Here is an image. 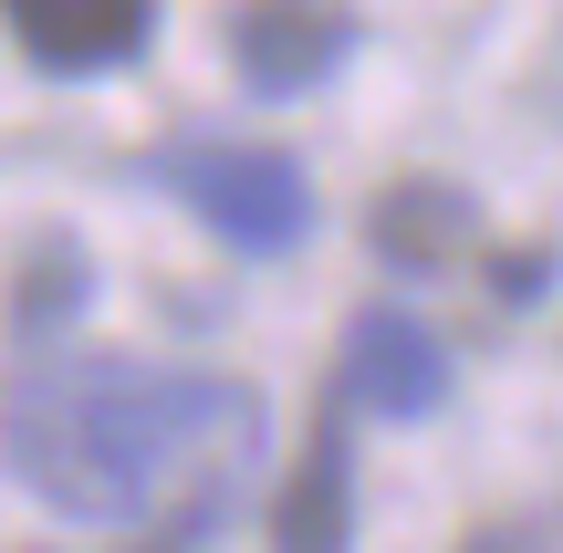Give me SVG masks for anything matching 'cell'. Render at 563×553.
<instances>
[{
	"mask_svg": "<svg viewBox=\"0 0 563 553\" xmlns=\"http://www.w3.org/2000/svg\"><path fill=\"white\" fill-rule=\"evenodd\" d=\"M0 460L63 522L209 543L262 460V387L146 355H32L0 387Z\"/></svg>",
	"mask_w": 563,
	"mask_h": 553,
	"instance_id": "obj_1",
	"label": "cell"
},
{
	"mask_svg": "<svg viewBox=\"0 0 563 553\" xmlns=\"http://www.w3.org/2000/svg\"><path fill=\"white\" fill-rule=\"evenodd\" d=\"M146 178L178 188L188 209H199L209 230H220L230 251H292L302 230H313V188H302V157H282V146H251V136H178L146 157Z\"/></svg>",
	"mask_w": 563,
	"mask_h": 553,
	"instance_id": "obj_2",
	"label": "cell"
},
{
	"mask_svg": "<svg viewBox=\"0 0 563 553\" xmlns=\"http://www.w3.org/2000/svg\"><path fill=\"white\" fill-rule=\"evenodd\" d=\"M334 397H344V408H365V418H439L449 408V345L407 303H365L355 324H344Z\"/></svg>",
	"mask_w": 563,
	"mask_h": 553,
	"instance_id": "obj_3",
	"label": "cell"
},
{
	"mask_svg": "<svg viewBox=\"0 0 563 553\" xmlns=\"http://www.w3.org/2000/svg\"><path fill=\"white\" fill-rule=\"evenodd\" d=\"M355 53V11L344 0H241L230 11V63L262 95H302Z\"/></svg>",
	"mask_w": 563,
	"mask_h": 553,
	"instance_id": "obj_4",
	"label": "cell"
},
{
	"mask_svg": "<svg viewBox=\"0 0 563 553\" xmlns=\"http://www.w3.org/2000/svg\"><path fill=\"white\" fill-rule=\"evenodd\" d=\"M0 21L42 74H115L146 53L157 0H0Z\"/></svg>",
	"mask_w": 563,
	"mask_h": 553,
	"instance_id": "obj_5",
	"label": "cell"
},
{
	"mask_svg": "<svg viewBox=\"0 0 563 553\" xmlns=\"http://www.w3.org/2000/svg\"><path fill=\"white\" fill-rule=\"evenodd\" d=\"M272 553H355V439L323 408H313L292 480L272 491Z\"/></svg>",
	"mask_w": 563,
	"mask_h": 553,
	"instance_id": "obj_6",
	"label": "cell"
},
{
	"mask_svg": "<svg viewBox=\"0 0 563 553\" xmlns=\"http://www.w3.org/2000/svg\"><path fill=\"white\" fill-rule=\"evenodd\" d=\"M365 241H376L386 272H449L470 241H481V209H470L460 178H397L376 209H365Z\"/></svg>",
	"mask_w": 563,
	"mask_h": 553,
	"instance_id": "obj_7",
	"label": "cell"
},
{
	"mask_svg": "<svg viewBox=\"0 0 563 553\" xmlns=\"http://www.w3.org/2000/svg\"><path fill=\"white\" fill-rule=\"evenodd\" d=\"M84 303H95V262H84L63 230H42V241L21 251V283H11V334L21 345H53V334H74Z\"/></svg>",
	"mask_w": 563,
	"mask_h": 553,
	"instance_id": "obj_8",
	"label": "cell"
},
{
	"mask_svg": "<svg viewBox=\"0 0 563 553\" xmlns=\"http://www.w3.org/2000/svg\"><path fill=\"white\" fill-rule=\"evenodd\" d=\"M543 283H553V251H543V241H522V251H490V292H501V303H532Z\"/></svg>",
	"mask_w": 563,
	"mask_h": 553,
	"instance_id": "obj_9",
	"label": "cell"
},
{
	"mask_svg": "<svg viewBox=\"0 0 563 553\" xmlns=\"http://www.w3.org/2000/svg\"><path fill=\"white\" fill-rule=\"evenodd\" d=\"M460 553H553V533H543V512H511V522H481Z\"/></svg>",
	"mask_w": 563,
	"mask_h": 553,
	"instance_id": "obj_10",
	"label": "cell"
},
{
	"mask_svg": "<svg viewBox=\"0 0 563 553\" xmlns=\"http://www.w3.org/2000/svg\"><path fill=\"white\" fill-rule=\"evenodd\" d=\"M125 553H199V543H188V533H136Z\"/></svg>",
	"mask_w": 563,
	"mask_h": 553,
	"instance_id": "obj_11",
	"label": "cell"
}]
</instances>
